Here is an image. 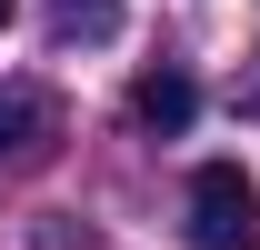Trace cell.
<instances>
[{"label":"cell","mask_w":260,"mask_h":250,"mask_svg":"<svg viewBox=\"0 0 260 250\" xmlns=\"http://www.w3.org/2000/svg\"><path fill=\"white\" fill-rule=\"evenodd\" d=\"M190 250H260V180L240 160L190 170Z\"/></svg>","instance_id":"6da1fadb"},{"label":"cell","mask_w":260,"mask_h":250,"mask_svg":"<svg viewBox=\"0 0 260 250\" xmlns=\"http://www.w3.org/2000/svg\"><path fill=\"white\" fill-rule=\"evenodd\" d=\"M50 30L60 40H110L120 30V0H50Z\"/></svg>","instance_id":"277c9868"},{"label":"cell","mask_w":260,"mask_h":250,"mask_svg":"<svg viewBox=\"0 0 260 250\" xmlns=\"http://www.w3.org/2000/svg\"><path fill=\"white\" fill-rule=\"evenodd\" d=\"M10 10H20V0H0V30H10Z\"/></svg>","instance_id":"8992f818"},{"label":"cell","mask_w":260,"mask_h":250,"mask_svg":"<svg viewBox=\"0 0 260 250\" xmlns=\"http://www.w3.org/2000/svg\"><path fill=\"white\" fill-rule=\"evenodd\" d=\"M190 110H200V80H190L180 60H160V70H140V80H130V120L160 130V140H170V130H190Z\"/></svg>","instance_id":"3957f363"},{"label":"cell","mask_w":260,"mask_h":250,"mask_svg":"<svg viewBox=\"0 0 260 250\" xmlns=\"http://www.w3.org/2000/svg\"><path fill=\"white\" fill-rule=\"evenodd\" d=\"M240 120H260V60L240 70Z\"/></svg>","instance_id":"5b68a950"},{"label":"cell","mask_w":260,"mask_h":250,"mask_svg":"<svg viewBox=\"0 0 260 250\" xmlns=\"http://www.w3.org/2000/svg\"><path fill=\"white\" fill-rule=\"evenodd\" d=\"M60 100L40 90V80H0V170H40V160L60 150Z\"/></svg>","instance_id":"7a4b0ae2"}]
</instances>
